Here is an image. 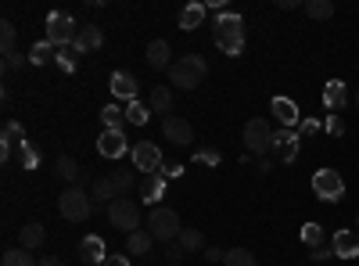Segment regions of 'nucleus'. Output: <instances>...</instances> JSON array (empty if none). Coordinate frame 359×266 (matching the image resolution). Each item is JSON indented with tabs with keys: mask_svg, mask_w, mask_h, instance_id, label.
Listing matches in <instances>:
<instances>
[{
	"mask_svg": "<svg viewBox=\"0 0 359 266\" xmlns=\"http://www.w3.org/2000/svg\"><path fill=\"white\" fill-rule=\"evenodd\" d=\"M198 159H201V162H219V155H216V152H198Z\"/></svg>",
	"mask_w": 359,
	"mask_h": 266,
	"instance_id": "nucleus-46",
	"label": "nucleus"
},
{
	"mask_svg": "<svg viewBox=\"0 0 359 266\" xmlns=\"http://www.w3.org/2000/svg\"><path fill=\"white\" fill-rule=\"evenodd\" d=\"M50 62H57V51H54L50 40H40L33 51H29V65H50Z\"/></svg>",
	"mask_w": 359,
	"mask_h": 266,
	"instance_id": "nucleus-28",
	"label": "nucleus"
},
{
	"mask_svg": "<svg viewBox=\"0 0 359 266\" xmlns=\"http://www.w3.org/2000/svg\"><path fill=\"white\" fill-rule=\"evenodd\" d=\"M40 266H65V262L57 259V255H47V259H40Z\"/></svg>",
	"mask_w": 359,
	"mask_h": 266,
	"instance_id": "nucleus-48",
	"label": "nucleus"
},
{
	"mask_svg": "<svg viewBox=\"0 0 359 266\" xmlns=\"http://www.w3.org/2000/svg\"><path fill=\"white\" fill-rule=\"evenodd\" d=\"M147 119H151V108H147V105H140V101H130V105H126V123L144 126Z\"/></svg>",
	"mask_w": 359,
	"mask_h": 266,
	"instance_id": "nucleus-34",
	"label": "nucleus"
},
{
	"mask_svg": "<svg viewBox=\"0 0 359 266\" xmlns=\"http://www.w3.org/2000/svg\"><path fill=\"white\" fill-rule=\"evenodd\" d=\"M355 234H359V216H355Z\"/></svg>",
	"mask_w": 359,
	"mask_h": 266,
	"instance_id": "nucleus-51",
	"label": "nucleus"
},
{
	"mask_svg": "<svg viewBox=\"0 0 359 266\" xmlns=\"http://www.w3.org/2000/svg\"><path fill=\"white\" fill-rule=\"evenodd\" d=\"M104 266H130V255H126V252H118V255H108V259H104Z\"/></svg>",
	"mask_w": 359,
	"mask_h": 266,
	"instance_id": "nucleus-44",
	"label": "nucleus"
},
{
	"mask_svg": "<svg viewBox=\"0 0 359 266\" xmlns=\"http://www.w3.org/2000/svg\"><path fill=\"white\" fill-rule=\"evenodd\" d=\"M331 248H334V259H355L359 255V234L355 230H334Z\"/></svg>",
	"mask_w": 359,
	"mask_h": 266,
	"instance_id": "nucleus-15",
	"label": "nucleus"
},
{
	"mask_svg": "<svg viewBox=\"0 0 359 266\" xmlns=\"http://www.w3.org/2000/svg\"><path fill=\"white\" fill-rule=\"evenodd\" d=\"M76 58H79V54H76L72 47H65V51H57V65H62L65 72H72V69H76Z\"/></svg>",
	"mask_w": 359,
	"mask_h": 266,
	"instance_id": "nucleus-37",
	"label": "nucleus"
},
{
	"mask_svg": "<svg viewBox=\"0 0 359 266\" xmlns=\"http://www.w3.org/2000/svg\"><path fill=\"white\" fill-rule=\"evenodd\" d=\"M269 112L280 119V130H291L298 123V105L291 98H273V101H269Z\"/></svg>",
	"mask_w": 359,
	"mask_h": 266,
	"instance_id": "nucleus-20",
	"label": "nucleus"
},
{
	"mask_svg": "<svg viewBox=\"0 0 359 266\" xmlns=\"http://www.w3.org/2000/svg\"><path fill=\"white\" fill-rule=\"evenodd\" d=\"M223 266H259V259L248 252V248H230L223 255Z\"/></svg>",
	"mask_w": 359,
	"mask_h": 266,
	"instance_id": "nucleus-33",
	"label": "nucleus"
},
{
	"mask_svg": "<svg viewBox=\"0 0 359 266\" xmlns=\"http://www.w3.org/2000/svg\"><path fill=\"white\" fill-rule=\"evenodd\" d=\"M140 194H144V201H162V194H165V176H162V173H151V176L144 180Z\"/></svg>",
	"mask_w": 359,
	"mask_h": 266,
	"instance_id": "nucleus-29",
	"label": "nucleus"
},
{
	"mask_svg": "<svg viewBox=\"0 0 359 266\" xmlns=\"http://www.w3.org/2000/svg\"><path fill=\"white\" fill-rule=\"evenodd\" d=\"M165 262H169V266L184 262V248H180V241H169V245H165Z\"/></svg>",
	"mask_w": 359,
	"mask_h": 266,
	"instance_id": "nucleus-38",
	"label": "nucleus"
},
{
	"mask_svg": "<svg viewBox=\"0 0 359 266\" xmlns=\"http://www.w3.org/2000/svg\"><path fill=\"white\" fill-rule=\"evenodd\" d=\"M47 241V230H43V223H25L22 230H18V248H40Z\"/></svg>",
	"mask_w": 359,
	"mask_h": 266,
	"instance_id": "nucleus-22",
	"label": "nucleus"
},
{
	"mask_svg": "<svg viewBox=\"0 0 359 266\" xmlns=\"http://www.w3.org/2000/svg\"><path fill=\"white\" fill-rule=\"evenodd\" d=\"M269 169H273V159H269V155L259 159V173H269Z\"/></svg>",
	"mask_w": 359,
	"mask_h": 266,
	"instance_id": "nucleus-47",
	"label": "nucleus"
},
{
	"mask_svg": "<svg viewBox=\"0 0 359 266\" xmlns=\"http://www.w3.org/2000/svg\"><path fill=\"white\" fill-rule=\"evenodd\" d=\"M147 108H151V115H169L172 112V91L169 86H155L151 98H147Z\"/></svg>",
	"mask_w": 359,
	"mask_h": 266,
	"instance_id": "nucleus-26",
	"label": "nucleus"
},
{
	"mask_svg": "<svg viewBox=\"0 0 359 266\" xmlns=\"http://www.w3.org/2000/svg\"><path fill=\"white\" fill-rule=\"evenodd\" d=\"M334 259V248H313V262H327Z\"/></svg>",
	"mask_w": 359,
	"mask_h": 266,
	"instance_id": "nucleus-45",
	"label": "nucleus"
},
{
	"mask_svg": "<svg viewBox=\"0 0 359 266\" xmlns=\"http://www.w3.org/2000/svg\"><path fill=\"white\" fill-rule=\"evenodd\" d=\"M273 155H277L280 162H294V159H298V133H294V130H280V133H277Z\"/></svg>",
	"mask_w": 359,
	"mask_h": 266,
	"instance_id": "nucleus-18",
	"label": "nucleus"
},
{
	"mask_svg": "<svg viewBox=\"0 0 359 266\" xmlns=\"http://www.w3.org/2000/svg\"><path fill=\"white\" fill-rule=\"evenodd\" d=\"M162 133H165V144H172V147H191L194 144V126L187 119H180V115H165Z\"/></svg>",
	"mask_w": 359,
	"mask_h": 266,
	"instance_id": "nucleus-11",
	"label": "nucleus"
},
{
	"mask_svg": "<svg viewBox=\"0 0 359 266\" xmlns=\"http://www.w3.org/2000/svg\"><path fill=\"white\" fill-rule=\"evenodd\" d=\"M294 8H302L298 0H280V11H294Z\"/></svg>",
	"mask_w": 359,
	"mask_h": 266,
	"instance_id": "nucleus-49",
	"label": "nucleus"
},
{
	"mask_svg": "<svg viewBox=\"0 0 359 266\" xmlns=\"http://www.w3.org/2000/svg\"><path fill=\"white\" fill-rule=\"evenodd\" d=\"M180 230H184V227H180V216L172 209H162V205H158V209L147 213V234H151L155 241L169 245V241L180 238Z\"/></svg>",
	"mask_w": 359,
	"mask_h": 266,
	"instance_id": "nucleus-5",
	"label": "nucleus"
},
{
	"mask_svg": "<svg viewBox=\"0 0 359 266\" xmlns=\"http://www.w3.org/2000/svg\"><path fill=\"white\" fill-rule=\"evenodd\" d=\"M54 173L62 176V180H69L72 187H83V169H79V162L72 159V155H62L54 162Z\"/></svg>",
	"mask_w": 359,
	"mask_h": 266,
	"instance_id": "nucleus-23",
	"label": "nucleus"
},
{
	"mask_svg": "<svg viewBox=\"0 0 359 266\" xmlns=\"http://www.w3.org/2000/svg\"><path fill=\"white\" fill-rule=\"evenodd\" d=\"M101 119H104V130H123V123H126V108H118V105H104Z\"/></svg>",
	"mask_w": 359,
	"mask_h": 266,
	"instance_id": "nucleus-31",
	"label": "nucleus"
},
{
	"mask_svg": "<svg viewBox=\"0 0 359 266\" xmlns=\"http://www.w3.org/2000/svg\"><path fill=\"white\" fill-rule=\"evenodd\" d=\"M151 245H155V238L147 230L126 234V255H147V252H151Z\"/></svg>",
	"mask_w": 359,
	"mask_h": 266,
	"instance_id": "nucleus-25",
	"label": "nucleus"
},
{
	"mask_svg": "<svg viewBox=\"0 0 359 266\" xmlns=\"http://www.w3.org/2000/svg\"><path fill=\"white\" fill-rule=\"evenodd\" d=\"M147 65L151 69H172V47L165 44V40H151L147 44Z\"/></svg>",
	"mask_w": 359,
	"mask_h": 266,
	"instance_id": "nucleus-21",
	"label": "nucleus"
},
{
	"mask_svg": "<svg viewBox=\"0 0 359 266\" xmlns=\"http://www.w3.org/2000/svg\"><path fill=\"white\" fill-rule=\"evenodd\" d=\"M352 101H355V105H359V86H355V98H352Z\"/></svg>",
	"mask_w": 359,
	"mask_h": 266,
	"instance_id": "nucleus-50",
	"label": "nucleus"
},
{
	"mask_svg": "<svg viewBox=\"0 0 359 266\" xmlns=\"http://www.w3.org/2000/svg\"><path fill=\"white\" fill-rule=\"evenodd\" d=\"M302 266H306V262H302Z\"/></svg>",
	"mask_w": 359,
	"mask_h": 266,
	"instance_id": "nucleus-52",
	"label": "nucleus"
},
{
	"mask_svg": "<svg viewBox=\"0 0 359 266\" xmlns=\"http://www.w3.org/2000/svg\"><path fill=\"white\" fill-rule=\"evenodd\" d=\"M327 133H331V137H341V133H345L341 115H327Z\"/></svg>",
	"mask_w": 359,
	"mask_h": 266,
	"instance_id": "nucleus-40",
	"label": "nucleus"
},
{
	"mask_svg": "<svg viewBox=\"0 0 359 266\" xmlns=\"http://www.w3.org/2000/svg\"><path fill=\"white\" fill-rule=\"evenodd\" d=\"M79 259H83L86 266H101V262L108 259L104 241L97 238V234H90V238H83V241H79Z\"/></svg>",
	"mask_w": 359,
	"mask_h": 266,
	"instance_id": "nucleus-17",
	"label": "nucleus"
},
{
	"mask_svg": "<svg viewBox=\"0 0 359 266\" xmlns=\"http://www.w3.org/2000/svg\"><path fill=\"white\" fill-rule=\"evenodd\" d=\"M15 40H18V29L4 18V22H0V51H4V54H15Z\"/></svg>",
	"mask_w": 359,
	"mask_h": 266,
	"instance_id": "nucleus-35",
	"label": "nucleus"
},
{
	"mask_svg": "<svg viewBox=\"0 0 359 266\" xmlns=\"http://www.w3.org/2000/svg\"><path fill=\"white\" fill-rule=\"evenodd\" d=\"M176 241H180V248H184V252H205V248H208V245H205V234L194 230V227H184Z\"/></svg>",
	"mask_w": 359,
	"mask_h": 266,
	"instance_id": "nucleus-27",
	"label": "nucleus"
},
{
	"mask_svg": "<svg viewBox=\"0 0 359 266\" xmlns=\"http://www.w3.org/2000/svg\"><path fill=\"white\" fill-rule=\"evenodd\" d=\"M18 159H22V166H29V169H33V166L40 162V155H36L29 144H22V147H18Z\"/></svg>",
	"mask_w": 359,
	"mask_h": 266,
	"instance_id": "nucleus-39",
	"label": "nucleus"
},
{
	"mask_svg": "<svg viewBox=\"0 0 359 266\" xmlns=\"http://www.w3.org/2000/svg\"><path fill=\"white\" fill-rule=\"evenodd\" d=\"M101 47H104V33H101V25H94V22L79 25V36H76L72 51H76V54H86V51H101Z\"/></svg>",
	"mask_w": 359,
	"mask_h": 266,
	"instance_id": "nucleus-14",
	"label": "nucleus"
},
{
	"mask_svg": "<svg viewBox=\"0 0 359 266\" xmlns=\"http://www.w3.org/2000/svg\"><path fill=\"white\" fill-rule=\"evenodd\" d=\"M208 76V62L201 54H187V58H180V62H172L169 69V83L180 86V91H194V86H201Z\"/></svg>",
	"mask_w": 359,
	"mask_h": 266,
	"instance_id": "nucleus-3",
	"label": "nucleus"
},
{
	"mask_svg": "<svg viewBox=\"0 0 359 266\" xmlns=\"http://www.w3.org/2000/svg\"><path fill=\"white\" fill-rule=\"evenodd\" d=\"M205 15H208V8H205V4H187L184 11H180V18H176V22H180V29H184V33H194V29L205 22Z\"/></svg>",
	"mask_w": 359,
	"mask_h": 266,
	"instance_id": "nucleus-24",
	"label": "nucleus"
},
{
	"mask_svg": "<svg viewBox=\"0 0 359 266\" xmlns=\"http://www.w3.org/2000/svg\"><path fill=\"white\" fill-rule=\"evenodd\" d=\"M302 245L323 248V227H320V223H306V227H302Z\"/></svg>",
	"mask_w": 359,
	"mask_h": 266,
	"instance_id": "nucleus-36",
	"label": "nucleus"
},
{
	"mask_svg": "<svg viewBox=\"0 0 359 266\" xmlns=\"http://www.w3.org/2000/svg\"><path fill=\"white\" fill-rule=\"evenodd\" d=\"M0 266H40V259H33L29 248H8L4 259H0Z\"/></svg>",
	"mask_w": 359,
	"mask_h": 266,
	"instance_id": "nucleus-30",
	"label": "nucleus"
},
{
	"mask_svg": "<svg viewBox=\"0 0 359 266\" xmlns=\"http://www.w3.org/2000/svg\"><path fill=\"white\" fill-rule=\"evenodd\" d=\"M323 105H327V112H331V115H341V108L348 105V91H345L341 79L323 83Z\"/></svg>",
	"mask_w": 359,
	"mask_h": 266,
	"instance_id": "nucleus-16",
	"label": "nucleus"
},
{
	"mask_svg": "<svg viewBox=\"0 0 359 266\" xmlns=\"http://www.w3.org/2000/svg\"><path fill=\"white\" fill-rule=\"evenodd\" d=\"M22 144H25L22 123L8 119V123H4V130H0V159H4V162H11V155H15V147H22Z\"/></svg>",
	"mask_w": 359,
	"mask_h": 266,
	"instance_id": "nucleus-13",
	"label": "nucleus"
},
{
	"mask_svg": "<svg viewBox=\"0 0 359 266\" xmlns=\"http://www.w3.org/2000/svg\"><path fill=\"white\" fill-rule=\"evenodd\" d=\"M133 187V173H115V176H97L94 187H90V198H94V213L97 209H108L111 201L126 198Z\"/></svg>",
	"mask_w": 359,
	"mask_h": 266,
	"instance_id": "nucleus-2",
	"label": "nucleus"
},
{
	"mask_svg": "<svg viewBox=\"0 0 359 266\" xmlns=\"http://www.w3.org/2000/svg\"><path fill=\"white\" fill-rule=\"evenodd\" d=\"M313 194L320 201H341L345 194V180H341V173L338 169H320L313 176Z\"/></svg>",
	"mask_w": 359,
	"mask_h": 266,
	"instance_id": "nucleus-10",
	"label": "nucleus"
},
{
	"mask_svg": "<svg viewBox=\"0 0 359 266\" xmlns=\"http://www.w3.org/2000/svg\"><path fill=\"white\" fill-rule=\"evenodd\" d=\"M130 162H133V169L137 173H158L162 166H165V159H162V147L155 144V140H137L133 144V152H130Z\"/></svg>",
	"mask_w": 359,
	"mask_h": 266,
	"instance_id": "nucleus-8",
	"label": "nucleus"
},
{
	"mask_svg": "<svg viewBox=\"0 0 359 266\" xmlns=\"http://www.w3.org/2000/svg\"><path fill=\"white\" fill-rule=\"evenodd\" d=\"M137 91H140L137 76H130V72H115V76H111V94H115L118 101H137Z\"/></svg>",
	"mask_w": 359,
	"mask_h": 266,
	"instance_id": "nucleus-19",
	"label": "nucleus"
},
{
	"mask_svg": "<svg viewBox=\"0 0 359 266\" xmlns=\"http://www.w3.org/2000/svg\"><path fill=\"white\" fill-rule=\"evenodd\" d=\"M18 65H22V54H18V51H15V54H4V72H15Z\"/></svg>",
	"mask_w": 359,
	"mask_h": 266,
	"instance_id": "nucleus-42",
	"label": "nucleus"
},
{
	"mask_svg": "<svg viewBox=\"0 0 359 266\" xmlns=\"http://www.w3.org/2000/svg\"><path fill=\"white\" fill-rule=\"evenodd\" d=\"M180 173H184V166H180V162H165V166H162V176H165V180H176Z\"/></svg>",
	"mask_w": 359,
	"mask_h": 266,
	"instance_id": "nucleus-41",
	"label": "nucleus"
},
{
	"mask_svg": "<svg viewBox=\"0 0 359 266\" xmlns=\"http://www.w3.org/2000/svg\"><path fill=\"white\" fill-rule=\"evenodd\" d=\"M212 40L223 54L237 58L245 51V18L237 11H219L216 15V25H212Z\"/></svg>",
	"mask_w": 359,
	"mask_h": 266,
	"instance_id": "nucleus-1",
	"label": "nucleus"
},
{
	"mask_svg": "<svg viewBox=\"0 0 359 266\" xmlns=\"http://www.w3.org/2000/svg\"><path fill=\"white\" fill-rule=\"evenodd\" d=\"M76 36H79V25H76V18L69 15V11H50L47 15V40L54 44V47H72L76 44Z\"/></svg>",
	"mask_w": 359,
	"mask_h": 266,
	"instance_id": "nucleus-6",
	"label": "nucleus"
},
{
	"mask_svg": "<svg viewBox=\"0 0 359 266\" xmlns=\"http://www.w3.org/2000/svg\"><path fill=\"white\" fill-rule=\"evenodd\" d=\"M273 140H277V133H273V126H269V119H252L245 126V147L255 159H266L269 152H273Z\"/></svg>",
	"mask_w": 359,
	"mask_h": 266,
	"instance_id": "nucleus-7",
	"label": "nucleus"
},
{
	"mask_svg": "<svg viewBox=\"0 0 359 266\" xmlns=\"http://www.w3.org/2000/svg\"><path fill=\"white\" fill-rule=\"evenodd\" d=\"M130 152H133V144L126 140L123 130H104V133L97 137V155H104V159H123V155H130Z\"/></svg>",
	"mask_w": 359,
	"mask_h": 266,
	"instance_id": "nucleus-12",
	"label": "nucleus"
},
{
	"mask_svg": "<svg viewBox=\"0 0 359 266\" xmlns=\"http://www.w3.org/2000/svg\"><path fill=\"white\" fill-rule=\"evenodd\" d=\"M108 223H111L115 230H126V234L140 230V209H137V201H130V198L111 201V205H108Z\"/></svg>",
	"mask_w": 359,
	"mask_h": 266,
	"instance_id": "nucleus-9",
	"label": "nucleus"
},
{
	"mask_svg": "<svg viewBox=\"0 0 359 266\" xmlns=\"http://www.w3.org/2000/svg\"><path fill=\"white\" fill-rule=\"evenodd\" d=\"M302 8H306V15L316 18V22H327V18L334 15V4H331V0H309V4H302Z\"/></svg>",
	"mask_w": 359,
	"mask_h": 266,
	"instance_id": "nucleus-32",
	"label": "nucleus"
},
{
	"mask_svg": "<svg viewBox=\"0 0 359 266\" xmlns=\"http://www.w3.org/2000/svg\"><path fill=\"white\" fill-rule=\"evenodd\" d=\"M57 213H62L69 223H83L94 216V198H90L83 187H65L62 198H57Z\"/></svg>",
	"mask_w": 359,
	"mask_h": 266,
	"instance_id": "nucleus-4",
	"label": "nucleus"
},
{
	"mask_svg": "<svg viewBox=\"0 0 359 266\" xmlns=\"http://www.w3.org/2000/svg\"><path fill=\"white\" fill-rule=\"evenodd\" d=\"M223 255H226V252L216 248V245H208V248H205V259H208V262H223Z\"/></svg>",
	"mask_w": 359,
	"mask_h": 266,
	"instance_id": "nucleus-43",
	"label": "nucleus"
}]
</instances>
